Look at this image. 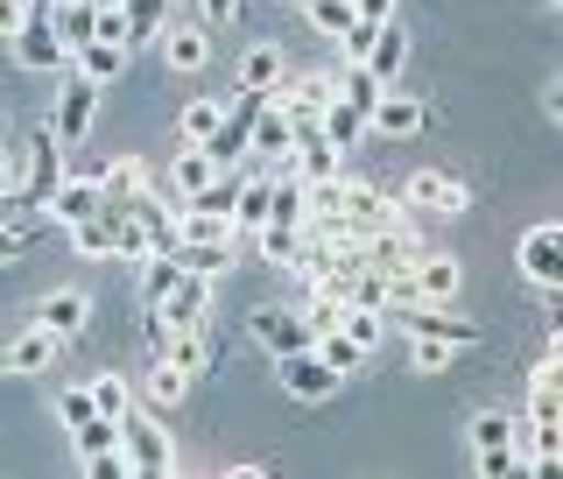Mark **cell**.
<instances>
[{
  "instance_id": "obj_1",
  "label": "cell",
  "mask_w": 563,
  "mask_h": 479,
  "mask_svg": "<svg viewBox=\"0 0 563 479\" xmlns=\"http://www.w3.org/2000/svg\"><path fill=\"white\" fill-rule=\"evenodd\" d=\"M120 451H128V472H134V479H163V472H176L169 416H155L148 402H134V410L120 416Z\"/></svg>"
},
{
  "instance_id": "obj_2",
  "label": "cell",
  "mask_w": 563,
  "mask_h": 479,
  "mask_svg": "<svg viewBox=\"0 0 563 479\" xmlns=\"http://www.w3.org/2000/svg\"><path fill=\"white\" fill-rule=\"evenodd\" d=\"M331 99H339V70H303V78H282L275 85V106L296 120V134H310L317 120L331 113Z\"/></svg>"
},
{
  "instance_id": "obj_3",
  "label": "cell",
  "mask_w": 563,
  "mask_h": 479,
  "mask_svg": "<svg viewBox=\"0 0 563 479\" xmlns=\"http://www.w3.org/2000/svg\"><path fill=\"white\" fill-rule=\"evenodd\" d=\"M409 339H444V346H479V317H457L451 304H395L387 311Z\"/></svg>"
},
{
  "instance_id": "obj_4",
  "label": "cell",
  "mask_w": 563,
  "mask_h": 479,
  "mask_svg": "<svg viewBox=\"0 0 563 479\" xmlns=\"http://www.w3.org/2000/svg\"><path fill=\"white\" fill-rule=\"evenodd\" d=\"M8 43H14V64H22V70H43V78L70 70V43L57 35V14H29V22L8 35Z\"/></svg>"
},
{
  "instance_id": "obj_5",
  "label": "cell",
  "mask_w": 563,
  "mask_h": 479,
  "mask_svg": "<svg viewBox=\"0 0 563 479\" xmlns=\"http://www.w3.org/2000/svg\"><path fill=\"white\" fill-rule=\"evenodd\" d=\"M275 374H282V395H296V402H331V395H339V381H345V374H339V367H331L317 346L282 352Z\"/></svg>"
},
{
  "instance_id": "obj_6",
  "label": "cell",
  "mask_w": 563,
  "mask_h": 479,
  "mask_svg": "<svg viewBox=\"0 0 563 479\" xmlns=\"http://www.w3.org/2000/svg\"><path fill=\"white\" fill-rule=\"evenodd\" d=\"M401 205H409V211H430V219H457V211L472 205V190L457 184V176H444V170H416L409 184H401Z\"/></svg>"
},
{
  "instance_id": "obj_7",
  "label": "cell",
  "mask_w": 563,
  "mask_h": 479,
  "mask_svg": "<svg viewBox=\"0 0 563 479\" xmlns=\"http://www.w3.org/2000/svg\"><path fill=\"white\" fill-rule=\"evenodd\" d=\"M246 331H254V339L268 346L275 360H282V352H303V346H317V325H310L303 311H282V304H261L254 317H246Z\"/></svg>"
},
{
  "instance_id": "obj_8",
  "label": "cell",
  "mask_w": 563,
  "mask_h": 479,
  "mask_svg": "<svg viewBox=\"0 0 563 479\" xmlns=\"http://www.w3.org/2000/svg\"><path fill=\"white\" fill-rule=\"evenodd\" d=\"M515 261H521V275L536 282V290H550V282L563 275V219H542V226H528L521 247H515Z\"/></svg>"
},
{
  "instance_id": "obj_9",
  "label": "cell",
  "mask_w": 563,
  "mask_h": 479,
  "mask_svg": "<svg viewBox=\"0 0 563 479\" xmlns=\"http://www.w3.org/2000/svg\"><path fill=\"white\" fill-rule=\"evenodd\" d=\"M92 113H99V85L70 70V85L57 92V113H49V128H57V141H64V149H78V141L92 134Z\"/></svg>"
},
{
  "instance_id": "obj_10",
  "label": "cell",
  "mask_w": 563,
  "mask_h": 479,
  "mask_svg": "<svg viewBox=\"0 0 563 479\" xmlns=\"http://www.w3.org/2000/svg\"><path fill=\"white\" fill-rule=\"evenodd\" d=\"M211 176H225L219 155L198 149V141H176V149H169V170H163V190H169V198H198Z\"/></svg>"
},
{
  "instance_id": "obj_11",
  "label": "cell",
  "mask_w": 563,
  "mask_h": 479,
  "mask_svg": "<svg viewBox=\"0 0 563 479\" xmlns=\"http://www.w3.org/2000/svg\"><path fill=\"white\" fill-rule=\"evenodd\" d=\"M148 317H163V325H176V331L211 325V275H190V269H184V282H176V290H169Z\"/></svg>"
},
{
  "instance_id": "obj_12",
  "label": "cell",
  "mask_w": 563,
  "mask_h": 479,
  "mask_svg": "<svg viewBox=\"0 0 563 479\" xmlns=\"http://www.w3.org/2000/svg\"><path fill=\"white\" fill-rule=\"evenodd\" d=\"M148 339H155V352H163L169 367H184L190 381L211 367V339H205V325L198 331H176V325H163V317H148Z\"/></svg>"
},
{
  "instance_id": "obj_13",
  "label": "cell",
  "mask_w": 563,
  "mask_h": 479,
  "mask_svg": "<svg viewBox=\"0 0 563 479\" xmlns=\"http://www.w3.org/2000/svg\"><path fill=\"white\" fill-rule=\"evenodd\" d=\"M128 57H134V50L120 43V35H85V43L70 50V70H78V78H92L99 92H106V85H113L120 70H128Z\"/></svg>"
},
{
  "instance_id": "obj_14",
  "label": "cell",
  "mask_w": 563,
  "mask_h": 479,
  "mask_svg": "<svg viewBox=\"0 0 563 479\" xmlns=\"http://www.w3.org/2000/svg\"><path fill=\"white\" fill-rule=\"evenodd\" d=\"M99 205H106V184H99V176H64V184H57V190L43 198V211H49V219L64 226V233H70L78 219H92Z\"/></svg>"
},
{
  "instance_id": "obj_15",
  "label": "cell",
  "mask_w": 563,
  "mask_h": 479,
  "mask_svg": "<svg viewBox=\"0 0 563 479\" xmlns=\"http://www.w3.org/2000/svg\"><path fill=\"white\" fill-rule=\"evenodd\" d=\"M282 170H296L303 184H331V176H345V149L310 128V134H296V149H289V163H282Z\"/></svg>"
},
{
  "instance_id": "obj_16",
  "label": "cell",
  "mask_w": 563,
  "mask_h": 479,
  "mask_svg": "<svg viewBox=\"0 0 563 479\" xmlns=\"http://www.w3.org/2000/svg\"><path fill=\"white\" fill-rule=\"evenodd\" d=\"M57 346H64V339L43 325V317H35V325H29L8 352H0V360H8V374H49V367H57Z\"/></svg>"
},
{
  "instance_id": "obj_17",
  "label": "cell",
  "mask_w": 563,
  "mask_h": 479,
  "mask_svg": "<svg viewBox=\"0 0 563 479\" xmlns=\"http://www.w3.org/2000/svg\"><path fill=\"white\" fill-rule=\"evenodd\" d=\"M422 120H430V106L416 92H395V85H387V99L374 106V134H387V141H416Z\"/></svg>"
},
{
  "instance_id": "obj_18",
  "label": "cell",
  "mask_w": 563,
  "mask_h": 479,
  "mask_svg": "<svg viewBox=\"0 0 563 479\" xmlns=\"http://www.w3.org/2000/svg\"><path fill=\"white\" fill-rule=\"evenodd\" d=\"M35 317H43V325H49V331H57V339L70 346L85 325H92V296H85V290H49L43 304H35Z\"/></svg>"
},
{
  "instance_id": "obj_19",
  "label": "cell",
  "mask_w": 563,
  "mask_h": 479,
  "mask_svg": "<svg viewBox=\"0 0 563 479\" xmlns=\"http://www.w3.org/2000/svg\"><path fill=\"white\" fill-rule=\"evenodd\" d=\"M134 395H141V402H148V410H155V416H169V410H176V402H184V395H190V374H184V367H169V360H163V352H155V360H148V374H141V381H134Z\"/></svg>"
},
{
  "instance_id": "obj_20",
  "label": "cell",
  "mask_w": 563,
  "mask_h": 479,
  "mask_svg": "<svg viewBox=\"0 0 563 479\" xmlns=\"http://www.w3.org/2000/svg\"><path fill=\"white\" fill-rule=\"evenodd\" d=\"M155 50H163L169 70H205V64H211V35H205V22H169Z\"/></svg>"
},
{
  "instance_id": "obj_21",
  "label": "cell",
  "mask_w": 563,
  "mask_h": 479,
  "mask_svg": "<svg viewBox=\"0 0 563 479\" xmlns=\"http://www.w3.org/2000/svg\"><path fill=\"white\" fill-rule=\"evenodd\" d=\"M246 149H254V155H268V163H289V149H296V120L282 113L275 99H268V106L254 113V134H246Z\"/></svg>"
},
{
  "instance_id": "obj_22",
  "label": "cell",
  "mask_w": 563,
  "mask_h": 479,
  "mask_svg": "<svg viewBox=\"0 0 563 479\" xmlns=\"http://www.w3.org/2000/svg\"><path fill=\"white\" fill-rule=\"evenodd\" d=\"M268 205H275V176H246L233 198V240H254L268 226Z\"/></svg>"
},
{
  "instance_id": "obj_23",
  "label": "cell",
  "mask_w": 563,
  "mask_h": 479,
  "mask_svg": "<svg viewBox=\"0 0 563 479\" xmlns=\"http://www.w3.org/2000/svg\"><path fill=\"white\" fill-rule=\"evenodd\" d=\"M99 184H106V198H113V205H134V198H148V190H163V176L141 163V155H120V163L106 170Z\"/></svg>"
},
{
  "instance_id": "obj_24",
  "label": "cell",
  "mask_w": 563,
  "mask_h": 479,
  "mask_svg": "<svg viewBox=\"0 0 563 479\" xmlns=\"http://www.w3.org/2000/svg\"><path fill=\"white\" fill-rule=\"evenodd\" d=\"M401 64H409V35H401V22H380L374 29V50H366V70H374L380 85H395Z\"/></svg>"
},
{
  "instance_id": "obj_25",
  "label": "cell",
  "mask_w": 563,
  "mask_h": 479,
  "mask_svg": "<svg viewBox=\"0 0 563 479\" xmlns=\"http://www.w3.org/2000/svg\"><path fill=\"white\" fill-rule=\"evenodd\" d=\"M225 128V99H190L184 113H176V141H198V149H211Z\"/></svg>"
},
{
  "instance_id": "obj_26",
  "label": "cell",
  "mask_w": 563,
  "mask_h": 479,
  "mask_svg": "<svg viewBox=\"0 0 563 479\" xmlns=\"http://www.w3.org/2000/svg\"><path fill=\"white\" fill-rule=\"evenodd\" d=\"M176 282H184V261H176V247H163V254H148L141 261V304H163V296L176 290Z\"/></svg>"
},
{
  "instance_id": "obj_27",
  "label": "cell",
  "mask_w": 563,
  "mask_h": 479,
  "mask_svg": "<svg viewBox=\"0 0 563 479\" xmlns=\"http://www.w3.org/2000/svg\"><path fill=\"white\" fill-rule=\"evenodd\" d=\"M317 134H324V141H339V149H360V141H366V134H374V120H366V113H360V106H345V99H331V113H324V120H317Z\"/></svg>"
},
{
  "instance_id": "obj_28",
  "label": "cell",
  "mask_w": 563,
  "mask_h": 479,
  "mask_svg": "<svg viewBox=\"0 0 563 479\" xmlns=\"http://www.w3.org/2000/svg\"><path fill=\"white\" fill-rule=\"evenodd\" d=\"M163 29H169V0H128V50L163 43Z\"/></svg>"
},
{
  "instance_id": "obj_29",
  "label": "cell",
  "mask_w": 563,
  "mask_h": 479,
  "mask_svg": "<svg viewBox=\"0 0 563 479\" xmlns=\"http://www.w3.org/2000/svg\"><path fill=\"white\" fill-rule=\"evenodd\" d=\"M339 99H345V106H360V113L374 120V106L387 99V85H380L366 64H339Z\"/></svg>"
},
{
  "instance_id": "obj_30",
  "label": "cell",
  "mask_w": 563,
  "mask_h": 479,
  "mask_svg": "<svg viewBox=\"0 0 563 479\" xmlns=\"http://www.w3.org/2000/svg\"><path fill=\"white\" fill-rule=\"evenodd\" d=\"M176 261H184L190 275H211V282H219L225 269H233V240H184V247H176Z\"/></svg>"
},
{
  "instance_id": "obj_31",
  "label": "cell",
  "mask_w": 563,
  "mask_h": 479,
  "mask_svg": "<svg viewBox=\"0 0 563 479\" xmlns=\"http://www.w3.org/2000/svg\"><path fill=\"white\" fill-rule=\"evenodd\" d=\"M70 247H78L85 261H106V254H113V205H99L92 219L70 226Z\"/></svg>"
},
{
  "instance_id": "obj_32",
  "label": "cell",
  "mask_w": 563,
  "mask_h": 479,
  "mask_svg": "<svg viewBox=\"0 0 563 479\" xmlns=\"http://www.w3.org/2000/svg\"><path fill=\"white\" fill-rule=\"evenodd\" d=\"M515 431H521L515 410H479L465 437H472V451H500V445H515Z\"/></svg>"
},
{
  "instance_id": "obj_33",
  "label": "cell",
  "mask_w": 563,
  "mask_h": 479,
  "mask_svg": "<svg viewBox=\"0 0 563 479\" xmlns=\"http://www.w3.org/2000/svg\"><path fill=\"white\" fill-rule=\"evenodd\" d=\"M240 85H246V92H275V85H282V50L275 43H254L240 57Z\"/></svg>"
},
{
  "instance_id": "obj_34",
  "label": "cell",
  "mask_w": 563,
  "mask_h": 479,
  "mask_svg": "<svg viewBox=\"0 0 563 479\" xmlns=\"http://www.w3.org/2000/svg\"><path fill=\"white\" fill-rule=\"evenodd\" d=\"M339 331H345V339H360L366 352H380V339H387V311H374V304H345Z\"/></svg>"
},
{
  "instance_id": "obj_35",
  "label": "cell",
  "mask_w": 563,
  "mask_h": 479,
  "mask_svg": "<svg viewBox=\"0 0 563 479\" xmlns=\"http://www.w3.org/2000/svg\"><path fill=\"white\" fill-rule=\"evenodd\" d=\"M85 388H92V402H99V416H113V423H120V416H128V410H134V402H141L128 374H92V381H85Z\"/></svg>"
},
{
  "instance_id": "obj_36",
  "label": "cell",
  "mask_w": 563,
  "mask_h": 479,
  "mask_svg": "<svg viewBox=\"0 0 563 479\" xmlns=\"http://www.w3.org/2000/svg\"><path fill=\"white\" fill-rule=\"evenodd\" d=\"M317 352H324V360H331V367H339V374H360V367H366V360H374V352H366L360 339H345V331H339V325H331V331H317Z\"/></svg>"
},
{
  "instance_id": "obj_37",
  "label": "cell",
  "mask_w": 563,
  "mask_h": 479,
  "mask_svg": "<svg viewBox=\"0 0 563 479\" xmlns=\"http://www.w3.org/2000/svg\"><path fill=\"white\" fill-rule=\"evenodd\" d=\"M303 14H310L317 35H345L352 22H360V8H352V0H303Z\"/></svg>"
},
{
  "instance_id": "obj_38",
  "label": "cell",
  "mask_w": 563,
  "mask_h": 479,
  "mask_svg": "<svg viewBox=\"0 0 563 479\" xmlns=\"http://www.w3.org/2000/svg\"><path fill=\"white\" fill-rule=\"evenodd\" d=\"M528 388H542V395H556V402H563V317H556V331H550V352H542V367L528 374Z\"/></svg>"
},
{
  "instance_id": "obj_39",
  "label": "cell",
  "mask_w": 563,
  "mask_h": 479,
  "mask_svg": "<svg viewBox=\"0 0 563 479\" xmlns=\"http://www.w3.org/2000/svg\"><path fill=\"white\" fill-rule=\"evenodd\" d=\"M57 416H64V431H85V423L99 416L92 388H57Z\"/></svg>"
},
{
  "instance_id": "obj_40",
  "label": "cell",
  "mask_w": 563,
  "mask_h": 479,
  "mask_svg": "<svg viewBox=\"0 0 563 479\" xmlns=\"http://www.w3.org/2000/svg\"><path fill=\"white\" fill-rule=\"evenodd\" d=\"M451 352L457 346H444V339H409V367H416V374H444Z\"/></svg>"
},
{
  "instance_id": "obj_41",
  "label": "cell",
  "mask_w": 563,
  "mask_h": 479,
  "mask_svg": "<svg viewBox=\"0 0 563 479\" xmlns=\"http://www.w3.org/2000/svg\"><path fill=\"white\" fill-rule=\"evenodd\" d=\"M472 466H479L486 479H507V472H528V466H521V451H515V445H500V451H472Z\"/></svg>"
},
{
  "instance_id": "obj_42",
  "label": "cell",
  "mask_w": 563,
  "mask_h": 479,
  "mask_svg": "<svg viewBox=\"0 0 563 479\" xmlns=\"http://www.w3.org/2000/svg\"><path fill=\"white\" fill-rule=\"evenodd\" d=\"M14 184H22V170H14V155L0 149V211H14Z\"/></svg>"
},
{
  "instance_id": "obj_43",
  "label": "cell",
  "mask_w": 563,
  "mask_h": 479,
  "mask_svg": "<svg viewBox=\"0 0 563 479\" xmlns=\"http://www.w3.org/2000/svg\"><path fill=\"white\" fill-rule=\"evenodd\" d=\"M198 14H205V29H219V22H233V14H240V0H198Z\"/></svg>"
},
{
  "instance_id": "obj_44",
  "label": "cell",
  "mask_w": 563,
  "mask_h": 479,
  "mask_svg": "<svg viewBox=\"0 0 563 479\" xmlns=\"http://www.w3.org/2000/svg\"><path fill=\"white\" fill-rule=\"evenodd\" d=\"M352 8H360V22H395L401 0H352Z\"/></svg>"
},
{
  "instance_id": "obj_45",
  "label": "cell",
  "mask_w": 563,
  "mask_h": 479,
  "mask_svg": "<svg viewBox=\"0 0 563 479\" xmlns=\"http://www.w3.org/2000/svg\"><path fill=\"white\" fill-rule=\"evenodd\" d=\"M29 22V0H0V35H14Z\"/></svg>"
},
{
  "instance_id": "obj_46",
  "label": "cell",
  "mask_w": 563,
  "mask_h": 479,
  "mask_svg": "<svg viewBox=\"0 0 563 479\" xmlns=\"http://www.w3.org/2000/svg\"><path fill=\"white\" fill-rule=\"evenodd\" d=\"M22 247H29V233H22V226H0V261H14Z\"/></svg>"
},
{
  "instance_id": "obj_47",
  "label": "cell",
  "mask_w": 563,
  "mask_h": 479,
  "mask_svg": "<svg viewBox=\"0 0 563 479\" xmlns=\"http://www.w3.org/2000/svg\"><path fill=\"white\" fill-rule=\"evenodd\" d=\"M542 113H550L556 128H563V85H550V92H542Z\"/></svg>"
},
{
  "instance_id": "obj_48",
  "label": "cell",
  "mask_w": 563,
  "mask_h": 479,
  "mask_svg": "<svg viewBox=\"0 0 563 479\" xmlns=\"http://www.w3.org/2000/svg\"><path fill=\"white\" fill-rule=\"evenodd\" d=\"M92 8H128V0H92Z\"/></svg>"
},
{
  "instance_id": "obj_49",
  "label": "cell",
  "mask_w": 563,
  "mask_h": 479,
  "mask_svg": "<svg viewBox=\"0 0 563 479\" xmlns=\"http://www.w3.org/2000/svg\"><path fill=\"white\" fill-rule=\"evenodd\" d=\"M0 374H8V360H0Z\"/></svg>"
},
{
  "instance_id": "obj_50",
  "label": "cell",
  "mask_w": 563,
  "mask_h": 479,
  "mask_svg": "<svg viewBox=\"0 0 563 479\" xmlns=\"http://www.w3.org/2000/svg\"><path fill=\"white\" fill-rule=\"evenodd\" d=\"M556 14H563V0H556Z\"/></svg>"
}]
</instances>
